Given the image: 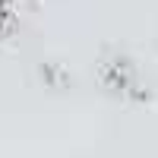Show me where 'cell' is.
I'll list each match as a JSON object with an SVG mask.
<instances>
[{"mask_svg":"<svg viewBox=\"0 0 158 158\" xmlns=\"http://www.w3.org/2000/svg\"><path fill=\"white\" fill-rule=\"evenodd\" d=\"M101 79H104L108 89L120 92V95H133V98L146 95V89H142L139 76H136V67L127 57H108L101 63Z\"/></svg>","mask_w":158,"mask_h":158,"instance_id":"1","label":"cell"},{"mask_svg":"<svg viewBox=\"0 0 158 158\" xmlns=\"http://www.w3.org/2000/svg\"><path fill=\"white\" fill-rule=\"evenodd\" d=\"M41 73H44V79L51 85H63L67 82V73H63V67H54V63H44L41 67Z\"/></svg>","mask_w":158,"mask_h":158,"instance_id":"2","label":"cell"},{"mask_svg":"<svg viewBox=\"0 0 158 158\" xmlns=\"http://www.w3.org/2000/svg\"><path fill=\"white\" fill-rule=\"evenodd\" d=\"M0 32H3V3H0Z\"/></svg>","mask_w":158,"mask_h":158,"instance_id":"3","label":"cell"}]
</instances>
